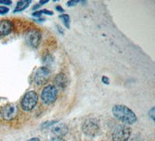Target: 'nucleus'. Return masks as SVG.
Instances as JSON below:
<instances>
[{"label": "nucleus", "mask_w": 155, "mask_h": 141, "mask_svg": "<svg viewBox=\"0 0 155 141\" xmlns=\"http://www.w3.org/2000/svg\"><path fill=\"white\" fill-rule=\"evenodd\" d=\"M79 2V0H71V1H68L67 2V5L71 7V6H74V5H77Z\"/></svg>", "instance_id": "2eb2a0df"}, {"label": "nucleus", "mask_w": 155, "mask_h": 141, "mask_svg": "<svg viewBox=\"0 0 155 141\" xmlns=\"http://www.w3.org/2000/svg\"><path fill=\"white\" fill-rule=\"evenodd\" d=\"M54 82L57 86L60 88H64L67 85V78L64 74H59L54 79Z\"/></svg>", "instance_id": "9b49d317"}, {"label": "nucleus", "mask_w": 155, "mask_h": 141, "mask_svg": "<svg viewBox=\"0 0 155 141\" xmlns=\"http://www.w3.org/2000/svg\"><path fill=\"white\" fill-rule=\"evenodd\" d=\"M18 115V107L15 104H8L3 106L0 110V116L6 121L14 120Z\"/></svg>", "instance_id": "423d86ee"}, {"label": "nucleus", "mask_w": 155, "mask_h": 141, "mask_svg": "<svg viewBox=\"0 0 155 141\" xmlns=\"http://www.w3.org/2000/svg\"><path fill=\"white\" fill-rule=\"evenodd\" d=\"M41 41V32L38 30H31L25 36V41L27 45L32 48H37Z\"/></svg>", "instance_id": "0eeeda50"}, {"label": "nucleus", "mask_w": 155, "mask_h": 141, "mask_svg": "<svg viewBox=\"0 0 155 141\" xmlns=\"http://www.w3.org/2000/svg\"><path fill=\"white\" fill-rule=\"evenodd\" d=\"M112 111L113 116L119 121L124 124L133 125L137 120L135 113L130 109H129L127 106L124 105H116L113 106Z\"/></svg>", "instance_id": "f257e3e1"}, {"label": "nucleus", "mask_w": 155, "mask_h": 141, "mask_svg": "<svg viewBox=\"0 0 155 141\" xmlns=\"http://www.w3.org/2000/svg\"><path fill=\"white\" fill-rule=\"evenodd\" d=\"M102 81H103V83H105V84H109V79H108V78L107 77H103V78H102Z\"/></svg>", "instance_id": "aec40b11"}, {"label": "nucleus", "mask_w": 155, "mask_h": 141, "mask_svg": "<svg viewBox=\"0 0 155 141\" xmlns=\"http://www.w3.org/2000/svg\"><path fill=\"white\" fill-rule=\"evenodd\" d=\"M68 126L65 123H57L52 127L51 132L56 137H62L68 133Z\"/></svg>", "instance_id": "1a4fd4ad"}, {"label": "nucleus", "mask_w": 155, "mask_h": 141, "mask_svg": "<svg viewBox=\"0 0 155 141\" xmlns=\"http://www.w3.org/2000/svg\"><path fill=\"white\" fill-rule=\"evenodd\" d=\"M56 10H58V12H64V10L63 8L61 7L60 5H58V6H56Z\"/></svg>", "instance_id": "6ab92c4d"}, {"label": "nucleus", "mask_w": 155, "mask_h": 141, "mask_svg": "<svg viewBox=\"0 0 155 141\" xmlns=\"http://www.w3.org/2000/svg\"><path fill=\"white\" fill-rule=\"evenodd\" d=\"M27 141H41V140H40V139H39V138L34 137V138H31V139H28Z\"/></svg>", "instance_id": "4be33fe9"}, {"label": "nucleus", "mask_w": 155, "mask_h": 141, "mask_svg": "<svg viewBox=\"0 0 155 141\" xmlns=\"http://www.w3.org/2000/svg\"><path fill=\"white\" fill-rule=\"evenodd\" d=\"M41 100L47 105H51L56 101L58 97V89L56 86L49 85L44 87L41 91Z\"/></svg>", "instance_id": "20e7f679"}, {"label": "nucleus", "mask_w": 155, "mask_h": 141, "mask_svg": "<svg viewBox=\"0 0 155 141\" xmlns=\"http://www.w3.org/2000/svg\"><path fill=\"white\" fill-rule=\"evenodd\" d=\"M38 102V95L34 91H30L25 94L21 100V107L24 111L30 112L37 106Z\"/></svg>", "instance_id": "7ed1b4c3"}, {"label": "nucleus", "mask_w": 155, "mask_h": 141, "mask_svg": "<svg viewBox=\"0 0 155 141\" xmlns=\"http://www.w3.org/2000/svg\"><path fill=\"white\" fill-rule=\"evenodd\" d=\"M0 4H3L5 5H9L12 4V1L10 0H0Z\"/></svg>", "instance_id": "dca6fc26"}, {"label": "nucleus", "mask_w": 155, "mask_h": 141, "mask_svg": "<svg viewBox=\"0 0 155 141\" xmlns=\"http://www.w3.org/2000/svg\"><path fill=\"white\" fill-rule=\"evenodd\" d=\"M59 17L62 20L64 26H65L67 28H69V27H70V16L67 14H61L60 15Z\"/></svg>", "instance_id": "ddd939ff"}, {"label": "nucleus", "mask_w": 155, "mask_h": 141, "mask_svg": "<svg viewBox=\"0 0 155 141\" xmlns=\"http://www.w3.org/2000/svg\"><path fill=\"white\" fill-rule=\"evenodd\" d=\"M149 116H150L152 120H154V108L153 107L149 111Z\"/></svg>", "instance_id": "f3484780"}, {"label": "nucleus", "mask_w": 155, "mask_h": 141, "mask_svg": "<svg viewBox=\"0 0 155 141\" xmlns=\"http://www.w3.org/2000/svg\"><path fill=\"white\" fill-rule=\"evenodd\" d=\"M13 23L9 20H3L0 21V36H6L12 31Z\"/></svg>", "instance_id": "9d476101"}, {"label": "nucleus", "mask_w": 155, "mask_h": 141, "mask_svg": "<svg viewBox=\"0 0 155 141\" xmlns=\"http://www.w3.org/2000/svg\"><path fill=\"white\" fill-rule=\"evenodd\" d=\"M9 9L8 7H6V6H3V5L0 6V15L6 14V13L9 12Z\"/></svg>", "instance_id": "4468645a"}, {"label": "nucleus", "mask_w": 155, "mask_h": 141, "mask_svg": "<svg viewBox=\"0 0 155 141\" xmlns=\"http://www.w3.org/2000/svg\"><path fill=\"white\" fill-rule=\"evenodd\" d=\"M81 129L85 136L94 137L100 130L99 121L96 119H88L82 124Z\"/></svg>", "instance_id": "f03ea898"}, {"label": "nucleus", "mask_w": 155, "mask_h": 141, "mask_svg": "<svg viewBox=\"0 0 155 141\" xmlns=\"http://www.w3.org/2000/svg\"><path fill=\"white\" fill-rule=\"evenodd\" d=\"M30 3H31L30 0H22V1H19L16 4V6L14 9V12H22V11L27 9Z\"/></svg>", "instance_id": "f8f14e48"}, {"label": "nucleus", "mask_w": 155, "mask_h": 141, "mask_svg": "<svg viewBox=\"0 0 155 141\" xmlns=\"http://www.w3.org/2000/svg\"><path fill=\"white\" fill-rule=\"evenodd\" d=\"M48 2V0H44V1H40V2H39V5H44V4H46Z\"/></svg>", "instance_id": "412c9836"}, {"label": "nucleus", "mask_w": 155, "mask_h": 141, "mask_svg": "<svg viewBox=\"0 0 155 141\" xmlns=\"http://www.w3.org/2000/svg\"><path fill=\"white\" fill-rule=\"evenodd\" d=\"M130 136V128L126 125H120L114 130L112 137L113 141H128Z\"/></svg>", "instance_id": "39448f33"}, {"label": "nucleus", "mask_w": 155, "mask_h": 141, "mask_svg": "<svg viewBox=\"0 0 155 141\" xmlns=\"http://www.w3.org/2000/svg\"><path fill=\"white\" fill-rule=\"evenodd\" d=\"M50 77H51V72L49 69L46 67H41L36 70L34 80L37 85H42L48 82Z\"/></svg>", "instance_id": "6e6552de"}, {"label": "nucleus", "mask_w": 155, "mask_h": 141, "mask_svg": "<svg viewBox=\"0 0 155 141\" xmlns=\"http://www.w3.org/2000/svg\"><path fill=\"white\" fill-rule=\"evenodd\" d=\"M48 141H64V139H62L61 137H54Z\"/></svg>", "instance_id": "a211bd4d"}]
</instances>
